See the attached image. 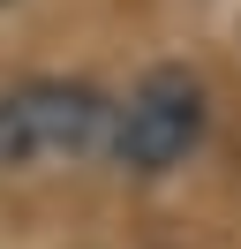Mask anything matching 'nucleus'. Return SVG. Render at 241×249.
I'll use <instances>...</instances> for the list:
<instances>
[{
    "mask_svg": "<svg viewBox=\"0 0 241 249\" xmlns=\"http://www.w3.org/2000/svg\"><path fill=\"white\" fill-rule=\"evenodd\" d=\"M204 121H211L204 83H196L189 68H151L113 106V151L105 159L128 166V174H173L181 159L204 143Z\"/></svg>",
    "mask_w": 241,
    "mask_h": 249,
    "instance_id": "2",
    "label": "nucleus"
},
{
    "mask_svg": "<svg viewBox=\"0 0 241 249\" xmlns=\"http://www.w3.org/2000/svg\"><path fill=\"white\" fill-rule=\"evenodd\" d=\"M113 151V98L68 76L15 83L0 98V166H45V159Z\"/></svg>",
    "mask_w": 241,
    "mask_h": 249,
    "instance_id": "1",
    "label": "nucleus"
}]
</instances>
